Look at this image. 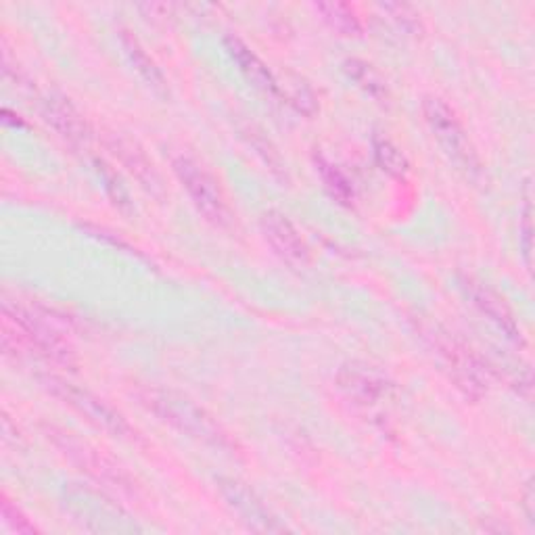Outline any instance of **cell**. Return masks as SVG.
<instances>
[{"mask_svg":"<svg viewBox=\"0 0 535 535\" xmlns=\"http://www.w3.org/2000/svg\"><path fill=\"white\" fill-rule=\"evenodd\" d=\"M173 170H176L184 189L189 191L194 205L199 207V212L209 222L218 224V226H226L230 222V209L218 180L204 165H199L189 157H178L173 162Z\"/></svg>","mask_w":535,"mask_h":535,"instance_id":"1","label":"cell"},{"mask_svg":"<svg viewBox=\"0 0 535 535\" xmlns=\"http://www.w3.org/2000/svg\"><path fill=\"white\" fill-rule=\"evenodd\" d=\"M423 110L426 115V121L431 124L433 132H435L439 142L447 149V153L456 159L458 163L465 165V168L473 170L477 165L475 151L450 107L439 99H426Z\"/></svg>","mask_w":535,"mask_h":535,"instance_id":"2","label":"cell"},{"mask_svg":"<svg viewBox=\"0 0 535 535\" xmlns=\"http://www.w3.org/2000/svg\"><path fill=\"white\" fill-rule=\"evenodd\" d=\"M151 406H153L157 414L168 416V421L178 425L183 431H189L197 437L222 444L218 426L209 421V418H205L204 412H199L186 400H180V397H173L170 393H153L151 395Z\"/></svg>","mask_w":535,"mask_h":535,"instance_id":"3","label":"cell"},{"mask_svg":"<svg viewBox=\"0 0 535 535\" xmlns=\"http://www.w3.org/2000/svg\"><path fill=\"white\" fill-rule=\"evenodd\" d=\"M264 233L270 245L277 249L280 256L288 262L301 264L308 259V247L303 243L298 230L293 228V224L280 214H266L264 215Z\"/></svg>","mask_w":535,"mask_h":535,"instance_id":"4","label":"cell"},{"mask_svg":"<svg viewBox=\"0 0 535 535\" xmlns=\"http://www.w3.org/2000/svg\"><path fill=\"white\" fill-rule=\"evenodd\" d=\"M222 491L224 496H226V500L235 506V509L241 512L245 517V520L253 527V530H259V531H278L283 530V527L274 523V519L270 517V512H268L262 502H257L256 498H253L247 489L238 486L235 481H222Z\"/></svg>","mask_w":535,"mask_h":535,"instance_id":"5","label":"cell"},{"mask_svg":"<svg viewBox=\"0 0 535 535\" xmlns=\"http://www.w3.org/2000/svg\"><path fill=\"white\" fill-rule=\"evenodd\" d=\"M47 120L59 130V132H63V136H68V139L79 141L86 136L84 120L79 118L74 107L65 103V100H50L47 110Z\"/></svg>","mask_w":535,"mask_h":535,"instance_id":"6","label":"cell"},{"mask_svg":"<svg viewBox=\"0 0 535 535\" xmlns=\"http://www.w3.org/2000/svg\"><path fill=\"white\" fill-rule=\"evenodd\" d=\"M230 48H233V55L236 57V61L241 63V68L247 71L257 84L266 86V89H274V79L270 76V71L264 68V63L259 61L247 47L241 45L238 40H230Z\"/></svg>","mask_w":535,"mask_h":535,"instance_id":"7","label":"cell"},{"mask_svg":"<svg viewBox=\"0 0 535 535\" xmlns=\"http://www.w3.org/2000/svg\"><path fill=\"white\" fill-rule=\"evenodd\" d=\"M374 155H377V162L383 165V170H387L393 176H404L408 172V162L406 157L402 155V151L385 139L374 141Z\"/></svg>","mask_w":535,"mask_h":535,"instance_id":"8","label":"cell"},{"mask_svg":"<svg viewBox=\"0 0 535 535\" xmlns=\"http://www.w3.org/2000/svg\"><path fill=\"white\" fill-rule=\"evenodd\" d=\"M475 299L483 308V312H488L491 318H494V320L500 322V327H504L506 330L510 332V337H515V332H517L515 322H512L509 309L502 306L500 299L494 298V295L486 291V288H479V291L475 293Z\"/></svg>","mask_w":535,"mask_h":535,"instance_id":"9","label":"cell"},{"mask_svg":"<svg viewBox=\"0 0 535 535\" xmlns=\"http://www.w3.org/2000/svg\"><path fill=\"white\" fill-rule=\"evenodd\" d=\"M320 11L324 13L332 26L339 32H358V21L350 11V6L345 5H320Z\"/></svg>","mask_w":535,"mask_h":535,"instance_id":"10","label":"cell"},{"mask_svg":"<svg viewBox=\"0 0 535 535\" xmlns=\"http://www.w3.org/2000/svg\"><path fill=\"white\" fill-rule=\"evenodd\" d=\"M347 68H350V74L356 78L366 90H371L372 95H379V90L381 92L385 90V84H383V79L379 78L377 71H372L371 65L351 61V63H347Z\"/></svg>","mask_w":535,"mask_h":535,"instance_id":"11","label":"cell"}]
</instances>
